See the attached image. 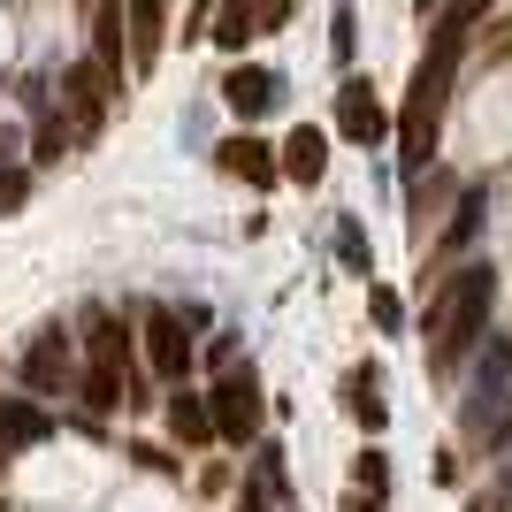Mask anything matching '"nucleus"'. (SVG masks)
<instances>
[{"label": "nucleus", "mask_w": 512, "mask_h": 512, "mask_svg": "<svg viewBox=\"0 0 512 512\" xmlns=\"http://www.w3.org/2000/svg\"><path fill=\"white\" fill-rule=\"evenodd\" d=\"M490 299H497V268H490V260H467V268L436 291V306H428V321H421V337H428V352H436V367H451L474 337H482Z\"/></svg>", "instance_id": "f257e3e1"}, {"label": "nucleus", "mask_w": 512, "mask_h": 512, "mask_svg": "<svg viewBox=\"0 0 512 512\" xmlns=\"http://www.w3.org/2000/svg\"><path fill=\"white\" fill-rule=\"evenodd\" d=\"M222 169L230 176H245V184H260V192H268V184H276V153L260 146V138H230V146H222Z\"/></svg>", "instance_id": "2eb2a0df"}, {"label": "nucleus", "mask_w": 512, "mask_h": 512, "mask_svg": "<svg viewBox=\"0 0 512 512\" xmlns=\"http://www.w3.org/2000/svg\"><path fill=\"white\" fill-rule=\"evenodd\" d=\"M352 31H360V16H352V8H337V62L352 54Z\"/></svg>", "instance_id": "bb28decb"}, {"label": "nucleus", "mask_w": 512, "mask_h": 512, "mask_svg": "<svg viewBox=\"0 0 512 512\" xmlns=\"http://www.w3.org/2000/svg\"><path fill=\"white\" fill-rule=\"evenodd\" d=\"M283 176H291V184H321V169H329V138H321V130H291V146H283V161H276Z\"/></svg>", "instance_id": "ddd939ff"}, {"label": "nucleus", "mask_w": 512, "mask_h": 512, "mask_svg": "<svg viewBox=\"0 0 512 512\" xmlns=\"http://www.w3.org/2000/svg\"><path fill=\"white\" fill-rule=\"evenodd\" d=\"M62 92H69V115H77V130L92 138V130H100V115H107V100H115V77H107L100 62H77V69L62 77Z\"/></svg>", "instance_id": "0eeeda50"}, {"label": "nucleus", "mask_w": 512, "mask_h": 512, "mask_svg": "<svg viewBox=\"0 0 512 512\" xmlns=\"http://www.w3.org/2000/svg\"><path fill=\"white\" fill-rule=\"evenodd\" d=\"M77 398H85V413H115L123 406V375H115V367H85Z\"/></svg>", "instance_id": "a211bd4d"}, {"label": "nucleus", "mask_w": 512, "mask_h": 512, "mask_svg": "<svg viewBox=\"0 0 512 512\" xmlns=\"http://www.w3.org/2000/svg\"><path fill=\"white\" fill-rule=\"evenodd\" d=\"M482 192H459V207H451V222H444V253H467L474 245V230H482Z\"/></svg>", "instance_id": "f3484780"}, {"label": "nucleus", "mask_w": 512, "mask_h": 512, "mask_svg": "<svg viewBox=\"0 0 512 512\" xmlns=\"http://www.w3.org/2000/svg\"><path fill=\"white\" fill-rule=\"evenodd\" d=\"M291 23V0H260V31H283Z\"/></svg>", "instance_id": "a878e982"}, {"label": "nucleus", "mask_w": 512, "mask_h": 512, "mask_svg": "<svg viewBox=\"0 0 512 512\" xmlns=\"http://www.w3.org/2000/svg\"><path fill=\"white\" fill-rule=\"evenodd\" d=\"M138 329H146V360H153V375L176 390L184 375H192V337H184V321H176L169 306H146V321H138Z\"/></svg>", "instance_id": "20e7f679"}, {"label": "nucleus", "mask_w": 512, "mask_h": 512, "mask_svg": "<svg viewBox=\"0 0 512 512\" xmlns=\"http://www.w3.org/2000/svg\"><path fill=\"white\" fill-rule=\"evenodd\" d=\"M344 406H352V421H360L367 436H375V428L390 421V413H383V398H375V367H352V375H344Z\"/></svg>", "instance_id": "dca6fc26"}, {"label": "nucleus", "mask_w": 512, "mask_h": 512, "mask_svg": "<svg viewBox=\"0 0 512 512\" xmlns=\"http://www.w3.org/2000/svg\"><path fill=\"white\" fill-rule=\"evenodd\" d=\"M169 428H176V444H214V413H207V398L176 383V390H169Z\"/></svg>", "instance_id": "4468645a"}, {"label": "nucleus", "mask_w": 512, "mask_h": 512, "mask_svg": "<svg viewBox=\"0 0 512 512\" xmlns=\"http://www.w3.org/2000/svg\"><path fill=\"white\" fill-rule=\"evenodd\" d=\"M253 490L260 497H283L291 482H283V451H260V467H253Z\"/></svg>", "instance_id": "aec40b11"}, {"label": "nucleus", "mask_w": 512, "mask_h": 512, "mask_svg": "<svg viewBox=\"0 0 512 512\" xmlns=\"http://www.w3.org/2000/svg\"><path fill=\"white\" fill-rule=\"evenodd\" d=\"M62 153H69V130H62V123H39V146H31V161H39V169H54Z\"/></svg>", "instance_id": "412c9836"}, {"label": "nucleus", "mask_w": 512, "mask_h": 512, "mask_svg": "<svg viewBox=\"0 0 512 512\" xmlns=\"http://www.w3.org/2000/svg\"><path fill=\"white\" fill-rule=\"evenodd\" d=\"M123 31H130V62H138V69L161 62V39H169V16H161V0H123Z\"/></svg>", "instance_id": "6e6552de"}, {"label": "nucleus", "mask_w": 512, "mask_h": 512, "mask_svg": "<svg viewBox=\"0 0 512 512\" xmlns=\"http://www.w3.org/2000/svg\"><path fill=\"white\" fill-rule=\"evenodd\" d=\"M130 459H138V467H153V474H176V459H169V451H161V444H138V451H130Z\"/></svg>", "instance_id": "393cba45"}, {"label": "nucleus", "mask_w": 512, "mask_h": 512, "mask_svg": "<svg viewBox=\"0 0 512 512\" xmlns=\"http://www.w3.org/2000/svg\"><path fill=\"white\" fill-rule=\"evenodd\" d=\"M237 512H260V505H253V497H245V505H237Z\"/></svg>", "instance_id": "c756f323"}, {"label": "nucleus", "mask_w": 512, "mask_h": 512, "mask_svg": "<svg viewBox=\"0 0 512 512\" xmlns=\"http://www.w3.org/2000/svg\"><path fill=\"white\" fill-rule=\"evenodd\" d=\"M344 512H383V497H352V505H344Z\"/></svg>", "instance_id": "cd10ccee"}, {"label": "nucleus", "mask_w": 512, "mask_h": 512, "mask_svg": "<svg viewBox=\"0 0 512 512\" xmlns=\"http://www.w3.org/2000/svg\"><path fill=\"white\" fill-rule=\"evenodd\" d=\"M337 260H344V268H360V276H367V268H375V253H367V237L352 230V222H344V230H337Z\"/></svg>", "instance_id": "4be33fe9"}, {"label": "nucleus", "mask_w": 512, "mask_h": 512, "mask_svg": "<svg viewBox=\"0 0 512 512\" xmlns=\"http://www.w3.org/2000/svg\"><path fill=\"white\" fill-rule=\"evenodd\" d=\"M467 512H497V505H490V497H474V505H467Z\"/></svg>", "instance_id": "c85d7f7f"}, {"label": "nucleus", "mask_w": 512, "mask_h": 512, "mask_svg": "<svg viewBox=\"0 0 512 512\" xmlns=\"http://www.w3.org/2000/svg\"><path fill=\"white\" fill-rule=\"evenodd\" d=\"M23 199H31V169H16V161H8V169H0V222H8Z\"/></svg>", "instance_id": "6ab92c4d"}, {"label": "nucleus", "mask_w": 512, "mask_h": 512, "mask_svg": "<svg viewBox=\"0 0 512 512\" xmlns=\"http://www.w3.org/2000/svg\"><path fill=\"white\" fill-rule=\"evenodd\" d=\"M337 130H344V138H360V146H383V138H390V115H383V100L367 92V77H352V85L337 92Z\"/></svg>", "instance_id": "423d86ee"}, {"label": "nucleus", "mask_w": 512, "mask_h": 512, "mask_svg": "<svg viewBox=\"0 0 512 512\" xmlns=\"http://www.w3.org/2000/svg\"><path fill=\"white\" fill-rule=\"evenodd\" d=\"M69 375H77V367H69V329H39L31 352H23V383L39 390V398H62Z\"/></svg>", "instance_id": "39448f33"}, {"label": "nucleus", "mask_w": 512, "mask_h": 512, "mask_svg": "<svg viewBox=\"0 0 512 512\" xmlns=\"http://www.w3.org/2000/svg\"><path fill=\"white\" fill-rule=\"evenodd\" d=\"M276 92H283L276 69H230V77H222V100H230V115H268V107H276Z\"/></svg>", "instance_id": "9b49d317"}, {"label": "nucleus", "mask_w": 512, "mask_h": 512, "mask_svg": "<svg viewBox=\"0 0 512 512\" xmlns=\"http://www.w3.org/2000/svg\"><path fill=\"white\" fill-rule=\"evenodd\" d=\"M352 474H360V497H383V490H390V467H383V451H367V459H360Z\"/></svg>", "instance_id": "b1692460"}, {"label": "nucleus", "mask_w": 512, "mask_h": 512, "mask_svg": "<svg viewBox=\"0 0 512 512\" xmlns=\"http://www.w3.org/2000/svg\"><path fill=\"white\" fill-rule=\"evenodd\" d=\"M0 512H8V505H0Z\"/></svg>", "instance_id": "2f4dec72"}, {"label": "nucleus", "mask_w": 512, "mask_h": 512, "mask_svg": "<svg viewBox=\"0 0 512 512\" xmlns=\"http://www.w3.org/2000/svg\"><path fill=\"white\" fill-rule=\"evenodd\" d=\"M0 467H8V451H0Z\"/></svg>", "instance_id": "7c9ffc66"}, {"label": "nucleus", "mask_w": 512, "mask_h": 512, "mask_svg": "<svg viewBox=\"0 0 512 512\" xmlns=\"http://www.w3.org/2000/svg\"><path fill=\"white\" fill-rule=\"evenodd\" d=\"M467 428L474 436H512V337H490L482 375L467 390Z\"/></svg>", "instance_id": "f03ea898"}, {"label": "nucleus", "mask_w": 512, "mask_h": 512, "mask_svg": "<svg viewBox=\"0 0 512 512\" xmlns=\"http://www.w3.org/2000/svg\"><path fill=\"white\" fill-rule=\"evenodd\" d=\"M367 314H375V329H390V337L406 329V306H398V291H375V299H367Z\"/></svg>", "instance_id": "5701e85b"}, {"label": "nucleus", "mask_w": 512, "mask_h": 512, "mask_svg": "<svg viewBox=\"0 0 512 512\" xmlns=\"http://www.w3.org/2000/svg\"><path fill=\"white\" fill-rule=\"evenodd\" d=\"M207 39L222 46V54H245V46L260 39V0H222L207 16Z\"/></svg>", "instance_id": "9d476101"}, {"label": "nucleus", "mask_w": 512, "mask_h": 512, "mask_svg": "<svg viewBox=\"0 0 512 512\" xmlns=\"http://www.w3.org/2000/svg\"><path fill=\"white\" fill-rule=\"evenodd\" d=\"M85 329H92V367H115V375H123V367H130V321L123 314H107V306H92V314H85Z\"/></svg>", "instance_id": "f8f14e48"}, {"label": "nucleus", "mask_w": 512, "mask_h": 512, "mask_svg": "<svg viewBox=\"0 0 512 512\" xmlns=\"http://www.w3.org/2000/svg\"><path fill=\"white\" fill-rule=\"evenodd\" d=\"M207 413H214V444H253L260 436V375L245 360L222 367L207 390Z\"/></svg>", "instance_id": "7ed1b4c3"}, {"label": "nucleus", "mask_w": 512, "mask_h": 512, "mask_svg": "<svg viewBox=\"0 0 512 512\" xmlns=\"http://www.w3.org/2000/svg\"><path fill=\"white\" fill-rule=\"evenodd\" d=\"M54 436V413L31 406V398H0V451H31Z\"/></svg>", "instance_id": "1a4fd4ad"}]
</instances>
